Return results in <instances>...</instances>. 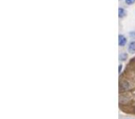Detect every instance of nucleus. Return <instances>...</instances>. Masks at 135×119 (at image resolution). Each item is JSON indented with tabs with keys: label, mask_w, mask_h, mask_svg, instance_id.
I'll use <instances>...</instances> for the list:
<instances>
[{
	"label": "nucleus",
	"mask_w": 135,
	"mask_h": 119,
	"mask_svg": "<svg viewBox=\"0 0 135 119\" xmlns=\"http://www.w3.org/2000/svg\"><path fill=\"white\" fill-rule=\"evenodd\" d=\"M128 39L127 37L124 35H118V46L121 47H125V45L127 44Z\"/></svg>",
	"instance_id": "1"
},
{
	"label": "nucleus",
	"mask_w": 135,
	"mask_h": 119,
	"mask_svg": "<svg viewBox=\"0 0 135 119\" xmlns=\"http://www.w3.org/2000/svg\"><path fill=\"white\" fill-rule=\"evenodd\" d=\"M131 88V84L128 81H121L120 83V90H128Z\"/></svg>",
	"instance_id": "2"
},
{
	"label": "nucleus",
	"mask_w": 135,
	"mask_h": 119,
	"mask_svg": "<svg viewBox=\"0 0 135 119\" xmlns=\"http://www.w3.org/2000/svg\"><path fill=\"white\" fill-rule=\"evenodd\" d=\"M128 51L131 54L135 53V40L129 42V45H128Z\"/></svg>",
	"instance_id": "3"
},
{
	"label": "nucleus",
	"mask_w": 135,
	"mask_h": 119,
	"mask_svg": "<svg viewBox=\"0 0 135 119\" xmlns=\"http://www.w3.org/2000/svg\"><path fill=\"white\" fill-rule=\"evenodd\" d=\"M126 15H127V11L123 8H121V7L118 8V18L120 19H123Z\"/></svg>",
	"instance_id": "4"
},
{
	"label": "nucleus",
	"mask_w": 135,
	"mask_h": 119,
	"mask_svg": "<svg viewBox=\"0 0 135 119\" xmlns=\"http://www.w3.org/2000/svg\"><path fill=\"white\" fill-rule=\"evenodd\" d=\"M127 59H128V54H127V53H126V52L120 53V55H118V60H120V61H125Z\"/></svg>",
	"instance_id": "5"
},
{
	"label": "nucleus",
	"mask_w": 135,
	"mask_h": 119,
	"mask_svg": "<svg viewBox=\"0 0 135 119\" xmlns=\"http://www.w3.org/2000/svg\"><path fill=\"white\" fill-rule=\"evenodd\" d=\"M125 3L127 5H129V6H131V5H133L135 3V0H125Z\"/></svg>",
	"instance_id": "6"
},
{
	"label": "nucleus",
	"mask_w": 135,
	"mask_h": 119,
	"mask_svg": "<svg viewBox=\"0 0 135 119\" xmlns=\"http://www.w3.org/2000/svg\"><path fill=\"white\" fill-rule=\"evenodd\" d=\"M129 37H131V38H135V31H131L129 33Z\"/></svg>",
	"instance_id": "7"
},
{
	"label": "nucleus",
	"mask_w": 135,
	"mask_h": 119,
	"mask_svg": "<svg viewBox=\"0 0 135 119\" xmlns=\"http://www.w3.org/2000/svg\"><path fill=\"white\" fill-rule=\"evenodd\" d=\"M122 64H120V66H118V74H120V73H121V70H122Z\"/></svg>",
	"instance_id": "8"
}]
</instances>
